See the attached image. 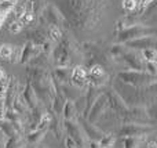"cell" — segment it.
I'll return each mask as SVG.
<instances>
[{"label": "cell", "mask_w": 157, "mask_h": 148, "mask_svg": "<svg viewBox=\"0 0 157 148\" xmlns=\"http://www.w3.org/2000/svg\"><path fill=\"white\" fill-rule=\"evenodd\" d=\"M48 35H50V38H51V40H54V42L61 40V38H62V32H61V29L57 25H50Z\"/></svg>", "instance_id": "obj_25"}, {"label": "cell", "mask_w": 157, "mask_h": 148, "mask_svg": "<svg viewBox=\"0 0 157 148\" xmlns=\"http://www.w3.org/2000/svg\"><path fill=\"white\" fill-rule=\"evenodd\" d=\"M153 2H155V0H141V2H139V7H141V8H146L147 6H150Z\"/></svg>", "instance_id": "obj_32"}, {"label": "cell", "mask_w": 157, "mask_h": 148, "mask_svg": "<svg viewBox=\"0 0 157 148\" xmlns=\"http://www.w3.org/2000/svg\"><path fill=\"white\" fill-rule=\"evenodd\" d=\"M7 26H8V30H10L11 33H19L24 25H22L21 22L18 21V19H14V21H10V22H8Z\"/></svg>", "instance_id": "obj_26"}, {"label": "cell", "mask_w": 157, "mask_h": 148, "mask_svg": "<svg viewBox=\"0 0 157 148\" xmlns=\"http://www.w3.org/2000/svg\"><path fill=\"white\" fill-rule=\"evenodd\" d=\"M3 78H4V72H3V71H2V69H0V80H2V79H3Z\"/></svg>", "instance_id": "obj_34"}, {"label": "cell", "mask_w": 157, "mask_h": 148, "mask_svg": "<svg viewBox=\"0 0 157 148\" xmlns=\"http://www.w3.org/2000/svg\"><path fill=\"white\" fill-rule=\"evenodd\" d=\"M86 147H88V148H101L99 141H94V140H88V141H87Z\"/></svg>", "instance_id": "obj_31"}, {"label": "cell", "mask_w": 157, "mask_h": 148, "mask_svg": "<svg viewBox=\"0 0 157 148\" xmlns=\"http://www.w3.org/2000/svg\"><path fill=\"white\" fill-rule=\"evenodd\" d=\"M142 58L145 62H156L157 60V51L155 47H147L142 50Z\"/></svg>", "instance_id": "obj_19"}, {"label": "cell", "mask_w": 157, "mask_h": 148, "mask_svg": "<svg viewBox=\"0 0 157 148\" xmlns=\"http://www.w3.org/2000/svg\"><path fill=\"white\" fill-rule=\"evenodd\" d=\"M124 61L128 64L131 69H135V71H144L145 69V64L142 61V58H138L134 54H124Z\"/></svg>", "instance_id": "obj_15"}, {"label": "cell", "mask_w": 157, "mask_h": 148, "mask_svg": "<svg viewBox=\"0 0 157 148\" xmlns=\"http://www.w3.org/2000/svg\"><path fill=\"white\" fill-rule=\"evenodd\" d=\"M138 6V2L136 0H123V7L127 11H134Z\"/></svg>", "instance_id": "obj_28"}, {"label": "cell", "mask_w": 157, "mask_h": 148, "mask_svg": "<svg viewBox=\"0 0 157 148\" xmlns=\"http://www.w3.org/2000/svg\"><path fill=\"white\" fill-rule=\"evenodd\" d=\"M63 129L66 132V136H69L71 138H73L75 143L77 144L80 148H84L87 144V137L84 134L83 129L80 127V125L77 122H75V119L72 121H63Z\"/></svg>", "instance_id": "obj_3"}, {"label": "cell", "mask_w": 157, "mask_h": 148, "mask_svg": "<svg viewBox=\"0 0 157 148\" xmlns=\"http://www.w3.org/2000/svg\"><path fill=\"white\" fill-rule=\"evenodd\" d=\"M106 108H108V98H106V94H99L98 98L94 101V104L91 105L86 119L88 122H91V123H95L97 119L103 114V111H106Z\"/></svg>", "instance_id": "obj_6"}, {"label": "cell", "mask_w": 157, "mask_h": 148, "mask_svg": "<svg viewBox=\"0 0 157 148\" xmlns=\"http://www.w3.org/2000/svg\"><path fill=\"white\" fill-rule=\"evenodd\" d=\"M155 132V126L144 123H123L116 137H142L147 133Z\"/></svg>", "instance_id": "obj_2"}, {"label": "cell", "mask_w": 157, "mask_h": 148, "mask_svg": "<svg viewBox=\"0 0 157 148\" xmlns=\"http://www.w3.org/2000/svg\"><path fill=\"white\" fill-rule=\"evenodd\" d=\"M145 68H146V72L149 75H153V76H156V62H146L145 64Z\"/></svg>", "instance_id": "obj_29"}, {"label": "cell", "mask_w": 157, "mask_h": 148, "mask_svg": "<svg viewBox=\"0 0 157 148\" xmlns=\"http://www.w3.org/2000/svg\"><path fill=\"white\" fill-rule=\"evenodd\" d=\"M14 57V49L10 44H2L0 46V58L3 60H13Z\"/></svg>", "instance_id": "obj_23"}, {"label": "cell", "mask_w": 157, "mask_h": 148, "mask_svg": "<svg viewBox=\"0 0 157 148\" xmlns=\"http://www.w3.org/2000/svg\"><path fill=\"white\" fill-rule=\"evenodd\" d=\"M146 147L147 148H157V144H156V141H153V140H150L149 143L146 144Z\"/></svg>", "instance_id": "obj_33"}, {"label": "cell", "mask_w": 157, "mask_h": 148, "mask_svg": "<svg viewBox=\"0 0 157 148\" xmlns=\"http://www.w3.org/2000/svg\"><path fill=\"white\" fill-rule=\"evenodd\" d=\"M50 121H51V114L43 112V114H41V116H40V119L37 121L36 129H37V130H48Z\"/></svg>", "instance_id": "obj_20"}, {"label": "cell", "mask_w": 157, "mask_h": 148, "mask_svg": "<svg viewBox=\"0 0 157 148\" xmlns=\"http://www.w3.org/2000/svg\"><path fill=\"white\" fill-rule=\"evenodd\" d=\"M55 75H57V80H59L61 83H65V85L71 83V71L68 68H57Z\"/></svg>", "instance_id": "obj_17"}, {"label": "cell", "mask_w": 157, "mask_h": 148, "mask_svg": "<svg viewBox=\"0 0 157 148\" xmlns=\"http://www.w3.org/2000/svg\"><path fill=\"white\" fill-rule=\"evenodd\" d=\"M114 141H116V136L109 133V134H105L99 140V146H101V148H112L114 144Z\"/></svg>", "instance_id": "obj_24"}, {"label": "cell", "mask_w": 157, "mask_h": 148, "mask_svg": "<svg viewBox=\"0 0 157 148\" xmlns=\"http://www.w3.org/2000/svg\"><path fill=\"white\" fill-rule=\"evenodd\" d=\"M119 80L128 83L132 87H147L152 83H155V76L149 75L147 72L132 71V72H119L117 75Z\"/></svg>", "instance_id": "obj_1"}, {"label": "cell", "mask_w": 157, "mask_h": 148, "mask_svg": "<svg viewBox=\"0 0 157 148\" xmlns=\"http://www.w3.org/2000/svg\"><path fill=\"white\" fill-rule=\"evenodd\" d=\"M123 148H138L139 137H119Z\"/></svg>", "instance_id": "obj_22"}, {"label": "cell", "mask_w": 157, "mask_h": 148, "mask_svg": "<svg viewBox=\"0 0 157 148\" xmlns=\"http://www.w3.org/2000/svg\"><path fill=\"white\" fill-rule=\"evenodd\" d=\"M17 91H18V82H17L15 78H11V79H8V86H7L6 96H4V110H10L11 108L13 101L18 96Z\"/></svg>", "instance_id": "obj_10"}, {"label": "cell", "mask_w": 157, "mask_h": 148, "mask_svg": "<svg viewBox=\"0 0 157 148\" xmlns=\"http://www.w3.org/2000/svg\"><path fill=\"white\" fill-rule=\"evenodd\" d=\"M7 86H8V79L3 78L0 80V111H2V118H3V112H4V96H6Z\"/></svg>", "instance_id": "obj_21"}, {"label": "cell", "mask_w": 157, "mask_h": 148, "mask_svg": "<svg viewBox=\"0 0 157 148\" xmlns=\"http://www.w3.org/2000/svg\"><path fill=\"white\" fill-rule=\"evenodd\" d=\"M37 148H44V146H40V147H37Z\"/></svg>", "instance_id": "obj_36"}, {"label": "cell", "mask_w": 157, "mask_h": 148, "mask_svg": "<svg viewBox=\"0 0 157 148\" xmlns=\"http://www.w3.org/2000/svg\"><path fill=\"white\" fill-rule=\"evenodd\" d=\"M71 83L77 89L87 85V69L83 65H76L71 72Z\"/></svg>", "instance_id": "obj_9"}, {"label": "cell", "mask_w": 157, "mask_h": 148, "mask_svg": "<svg viewBox=\"0 0 157 148\" xmlns=\"http://www.w3.org/2000/svg\"><path fill=\"white\" fill-rule=\"evenodd\" d=\"M65 148H80V147L75 143L73 138H71L69 136H66L65 137Z\"/></svg>", "instance_id": "obj_30"}, {"label": "cell", "mask_w": 157, "mask_h": 148, "mask_svg": "<svg viewBox=\"0 0 157 148\" xmlns=\"http://www.w3.org/2000/svg\"><path fill=\"white\" fill-rule=\"evenodd\" d=\"M46 133H47V130H37V129L30 130V133L26 136L28 143H30V144L39 143V141H40L41 138L44 137V134H46Z\"/></svg>", "instance_id": "obj_18"}, {"label": "cell", "mask_w": 157, "mask_h": 148, "mask_svg": "<svg viewBox=\"0 0 157 148\" xmlns=\"http://www.w3.org/2000/svg\"><path fill=\"white\" fill-rule=\"evenodd\" d=\"M77 121V123L80 125V127L83 129L84 134H86L87 140H94V141H99L101 138L103 137V136L106 134L105 132H103L102 129H99V127L97 126V125L91 123V122H88L84 116L81 115H76V118H75Z\"/></svg>", "instance_id": "obj_4"}, {"label": "cell", "mask_w": 157, "mask_h": 148, "mask_svg": "<svg viewBox=\"0 0 157 148\" xmlns=\"http://www.w3.org/2000/svg\"><path fill=\"white\" fill-rule=\"evenodd\" d=\"M24 147V138L21 134L7 137V141L4 143V148H22Z\"/></svg>", "instance_id": "obj_16"}, {"label": "cell", "mask_w": 157, "mask_h": 148, "mask_svg": "<svg viewBox=\"0 0 157 148\" xmlns=\"http://www.w3.org/2000/svg\"><path fill=\"white\" fill-rule=\"evenodd\" d=\"M21 97H22L25 105H26V108L29 111H32V110H35V108L39 107V105H37V98H36V94H35V91H33V89H32V86H30L29 82H28L26 86H25V89H24V91H22Z\"/></svg>", "instance_id": "obj_11"}, {"label": "cell", "mask_w": 157, "mask_h": 148, "mask_svg": "<svg viewBox=\"0 0 157 148\" xmlns=\"http://www.w3.org/2000/svg\"><path fill=\"white\" fill-rule=\"evenodd\" d=\"M146 35H155V29L153 28H144V26H131L127 29H123L120 32L119 40L120 42H130L134 39L142 38Z\"/></svg>", "instance_id": "obj_5"}, {"label": "cell", "mask_w": 157, "mask_h": 148, "mask_svg": "<svg viewBox=\"0 0 157 148\" xmlns=\"http://www.w3.org/2000/svg\"><path fill=\"white\" fill-rule=\"evenodd\" d=\"M106 98H108V108H110V111H113L114 114H117V116H120L125 110H127V104L124 102V100L119 96V93H116L114 90L108 91Z\"/></svg>", "instance_id": "obj_8"}, {"label": "cell", "mask_w": 157, "mask_h": 148, "mask_svg": "<svg viewBox=\"0 0 157 148\" xmlns=\"http://www.w3.org/2000/svg\"><path fill=\"white\" fill-rule=\"evenodd\" d=\"M0 119H3V118H2V111H0Z\"/></svg>", "instance_id": "obj_35"}, {"label": "cell", "mask_w": 157, "mask_h": 148, "mask_svg": "<svg viewBox=\"0 0 157 148\" xmlns=\"http://www.w3.org/2000/svg\"><path fill=\"white\" fill-rule=\"evenodd\" d=\"M33 18H35V15H33L32 11H25V13L18 18V21L21 22L22 25H29L30 22L33 21Z\"/></svg>", "instance_id": "obj_27"}, {"label": "cell", "mask_w": 157, "mask_h": 148, "mask_svg": "<svg viewBox=\"0 0 157 148\" xmlns=\"http://www.w3.org/2000/svg\"><path fill=\"white\" fill-rule=\"evenodd\" d=\"M106 76H105V69L102 68V65L95 64L90 68V71L87 72V83L95 87H101L105 85L106 82Z\"/></svg>", "instance_id": "obj_7"}, {"label": "cell", "mask_w": 157, "mask_h": 148, "mask_svg": "<svg viewBox=\"0 0 157 148\" xmlns=\"http://www.w3.org/2000/svg\"><path fill=\"white\" fill-rule=\"evenodd\" d=\"M61 114H62L63 121H72V119L76 118L77 110H76V105H75L73 100H66V101L63 102V107H62V110H61Z\"/></svg>", "instance_id": "obj_13"}, {"label": "cell", "mask_w": 157, "mask_h": 148, "mask_svg": "<svg viewBox=\"0 0 157 148\" xmlns=\"http://www.w3.org/2000/svg\"><path fill=\"white\" fill-rule=\"evenodd\" d=\"M39 53H40V47L35 46V44H32V43H28L26 46H25V49L22 50L21 55H19V62H22V64L26 62L28 60L36 57Z\"/></svg>", "instance_id": "obj_14"}, {"label": "cell", "mask_w": 157, "mask_h": 148, "mask_svg": "<svg viewBox=\"0 0 157 148\" xmlns=\"http://www.w3.org/2000/svg\"><path fill=\"white\" fill-rule=\"evenodd\" d=\"M127 44L130 47H135V49H147V47H155L156 44V39L155 35H150V36H142V38L138 39H134V40L127 42Z\"/></svg>", "instance_id": "obj_12"}]
</instances>
